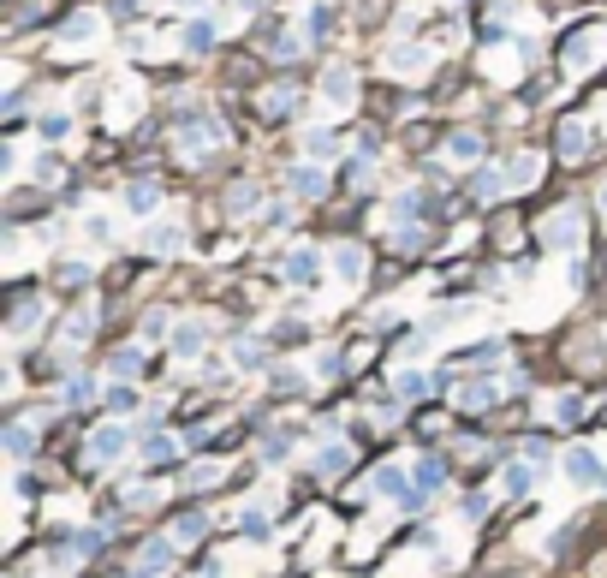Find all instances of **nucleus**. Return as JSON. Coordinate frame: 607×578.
I'll list each match as a JSON object with an SVG mask.
<instances>
[{
  "instance_id": "f257e3e1",
  "label": "nucleus",
  "mask_w": 607,
  "mask_h": 578,
  "mask_svg": "<svg viewBox=\"0 0 607 578\" xmlns=\"http://www.w3.org/2000/svg\"><path fill=\"white\" fill-rule=\"evenodd\" d=\"M126 453H131V430H126V423H96L90 441H84V460L90 465H119Z\"/></svg>"
},
{
  "instance_id": "f03ea898",
  "label": "nucleus",
  "mask_w": 607,
  "mask_h": 578,
  "mask_svg": "<svg viewBox=\"0 0 607 578\" xmlns=\"http://www.w3.org/2000/svg\"><path fill=\"white\" fill-rule=\"evenodd\" d=\"M221 144H226V126H221L214 114H197V126H185V131H179V156H185V161L214 156Z\"/></svg>"
},
{
  "instance_id": "7ed1b4c3",
  "label": "nucleus",
  "mask_w": 607,
  "mask_h": 578,
  "mask_svg": "<svg viewBox=\"0 0 607 578\" xmlns=\"http://www.w3.org/2000/svg\"><path fill=\"white\" fill-rule=\"evenodd\" d=\"M173 554H179L173 536H149V543L138 549V561H131V578H167L173 573Z\"/></svg>"
},
{
  "instance_id": "20e7f679",
  "label": "nucleus",
  "mask_w": 607,
  "mask_h": 578,
  "mask_svg": "<svg viewBox=\"0 0 607 578\" xmlns=\"http://www.w3.org/2000/svg\"><path fill=\"white\" fill-rule=\"evenodd\" d=\"M542 245L578 251V245H583V215H578V209H554V215L542 221Z\"/></svg>"
},
{
  "instance_id": "39448f33",
  "label": "nucleus",
  "mask_w": 607,
  "mask_h": 578,
  "mask_svg": "<svg viewBox=\"0 0 607 578\" xmlns=\"http://www.w3.org/2000/svg\"><path fill=\"white\" fill-rule=\"evenodd\" d=\"M560 471L572 478V489H595V483H607V471H602V460H595L590 448H572L560 460Z\"/></svg>"
},
{
  "instance_id": "423d86ee",
  "label": "nucleus",
  "mask_w": 607,
  "mask_h": 578,
  "mask_svg": "<svg viewBox=\"0 0 607 578\" xmlns=\"http://www.w3.org/2000/svg\"><path fill=\"white\" fill-rule=\"evenodd\" d=\"M327 185H334V179H327L322 161H298L292 174H286V191H298V197H322Z\"/></svg>"
},
{
  "instance_id": "0eeeda50",
  "label": "nucleus",
  "mask_w": 607,
  "mask_h": 578,
  "mask_svg": "<svg viewBox=\"0 0 607 578\" xmlns=\"http://www.w3.org/2000/svg\"><path fill=\"white\" fill-rule=\"evenodd\" d=\"M322 96H327V108H352V101H357V72H352V66H327Z\"/></svg>"
},
{
  "instance_id": "6e6552de",
  "label": "nucleus",
  "mask_w": 607,
  "mask_h": 578,
  "mask_svg": "<svg viewBox=\"0 0 607 578\" xmlns=\"http://www.w3.org/2000/svg\"><path fill=\"white\" fill-rule=\"evenodd\" d=\"M554 149H560L565 161H583V156H590V126H583V119H560V131H554Z\"/></svg>"
},
{
  "instance_id": "1a4fd4ad",
  "label": "nucleus",
  "mask_w": 607,
  "mask_h": 578,
  "mask_svg": "<svg viewBox=\"0 0 607 578\" xmlns=\"http://www.w3.org/2000/svg\"><path fill=\"white\" fill-rule=\"evenodd\" d=\"M470 191H477V203H500L512 191V167H477Z\"/></svg>"
},
{
  "instance_id": "9d476101",
  "label": "nucleus",
  "mask_w": 607,
  "mask_h": 578,
  "mask_svg": "<svg viewBox=\"0 0 607 578\" xmlns=\"http://www.w3.org/2000/svg\"><path fill=\"white\" fill-rule=\"evenodd\" d=\"M595 48H602V36H595V30H583V36H572V43H565V72H590L595 60Z\"/></svg>"
},
{
  "instance_id": "9b49d317",
  "label": "nucleus",
  "mask_w": 607,
  "mask_h": 578,
  "mask_svg": "<svg viewBox=\"0 0 607 578\" xmlns=\"http://www.w3.org/2000/svg\"><path fill=\"white\" fill-rule=\"evenodd\" d=\"M214 36H221V30H214L209 18H191V24L179 30V48H185V54H191V60H203V54H209V48H214Z\"/></svg>"
},
{
  "instance_id": "f8f14e48",
  "label": "nucleus",
  "mask_w": 607,
  "mask_h": 578,
  "mask_svg": "<svg viewBox=\"0 0 607 578\" xmlns=\"http://www.w3.org/2000/svg\"><path fill=\"white\" fill-rule=\"evenodd\" d=\"M101 36V18H96V6H84V13H71L66 24H60V43H96Z\"/></svg>"
},
{
  "instance_id": "ddd939ff",
  "label": "nucleus",
  "mask_w": 607,
  "mask_h": 578,
  "mask_svg": "<svg viewBox=\"0 0 607 578\" xmlns=\"http://www.w3.org/2000/svg\"><path fill=\"white\" fill-rule=\"evenodd\" d=\"M179 239H185V227H179V221H156V227L143 232L149 257H173V251H179Z\"/></svg>"
},
{
  "instance_id": "4468645a",
  "label": "nucleus",
  "mask_w": 607,
  "mask_h": 578,
  "mask_svg": "<svg viewBox=\"0 0 607 578\" xmlns=\"http://www.w3.org/2000/svg\"><path fill=\"white\" fill-rule=\"evenodd\" d=\"M126 209H131V215H156V209H161V185H156V179H131V185H126Z\"/></svg>"
},
{
  "instance_id": "2eb2a0df",
  "label": "nucleus",
  "mask_w": 607,
  "mask_h": 578,
  "mask_svg": "<svg viewBox=\"0 0 607 578\" xmlns=\"http://www.w3.org/2000/svg\"><path fill=\"white\" fill-rule=\"evenodd\" d=\"M280 269H286V280H292V287H310V280L322 275V257H316V251H292Z\"/></svg>"
},
{
  "instance_id": "dca6fc26",
  "label": "nucleus",
  "mask_w": 607,
  "mask_h": 578,
  "mask_svg": "<svg viewBox=\"0 0 607 578\" xmlns=\"http://www.w3.org/2000/svg\"><path fill=\"white\" fill-rule=\"evenodd\" d=\"M203 536H209V513H197V507H191V513H179V519H173V543H179V549H191V543H203Z\"/></svg>"
},
{
  "instance_id": "f3484780",
  "label": "nucleus",
  "mask_w": 607,
  "mask_h": 578,
  "mask_svg": "<svg viewBox=\"0 0 607 578\" xmlns=\"http://www.w3.org/2000/svg\"><path fill=\"white\" fill-rule=\"evenodd\" d=\"M375 495H387V501H417V489H405V465H382V471H375Z\"/></svg>"
},
{
  "instance_id": "a211bd4d",
  "label": "nucleus",
  "mask_w": 607,
  "mask_h": 578,
  "mask_svg": "<svg viewBox=\"0 0 607 578\" xmlns=\"http://www.w3.org/2000/svg\"><path fill=\"white\" fill-rule=\"evenodd\" d=\"M447 161L477 167V161H482V137H477V131H452V137H447Z\"/></svg>"
},
{
  "instance_id": "6ab92c4d",
  "label": "nucleus",
  "mask_w": 607,
  "mask_h": 578,
  "mask_svg": "<svg viewBox=\"0 0 607 578\" xmlns=\"http://www.w3.org/2000/svg\"><path fill=\"white\" fill-rule=\"evenodd\" d=\"M364 269H369L364 245H334V275L339 280H364Z\"/></svg>"
},
{
  "instance_id": "aec40b11",
  "label": "nucleus",
  "mask_w": 607,
  "mask_h": 578,
  "mask_svg": "<svg viewBox=\"0 0 607 578\" xmlns=\"http://www.w3.org/2000/svg\"><path fill=\"white\" fill-rule=\"evenodd\" d=\"M500 400V382H465V388H459V405H465V412H488V405Z\"/></svg>"
},
{
  "instance_id": "412c9836",
  "label": "nucleus",
  "mask_w": 607,
  "mask_h": 578,
  "mask_svg": "<svg viewBox=\"0 0 607 578\" xmlns=\"http://www.w3.org/2000/svg\"><path fill=\"white\" fill-rule=\"evenodd\" d=\"M203 340H209V322H179V328H173V352H179V358H197Z\"/></svg>"
},
{
  "instance_id": "4be33fe9",
  "label": "nucleus",
  "mask_w": 607,
  "mask_h": 578,
  "mask_svg": "<svg viewBox=\"0 0 607 578\" xmlns=\"http://www.w3.org/2000/svg\"><path fill=\"white\" fill-rule=\"evenodd\" d=\"M256 209H262V191H256V185H232V191H226V215H232V221H251Z\"/></svg>"
},
{
  "instance_id": "5701e85b",
  "label": "nucleus",
  "mask_w": 607,
  "mask_h": 578,
  "mask_svg": "<svg viewBox=\"0 0 607 578\" xmlns=\"http://www.w3.org/2000/svg\"><path fill=\"white\" fill-rule=\"evenodd\" d=\"M441 376L435 370H399V400H423V393H435Z\"/></svg>"
},
{
  "instance_id": "b1692460",
  "label": "nucleus",
  "mask_w": 607,
  "mask_h": 578,
  "mask_svg": "<svg viewBox=\"0 0 607 578\" xmlns=\"http://www.w3.org/2000/svg\"><path fill=\"white\" fill-rule=\"evenodd\" d=\"M108 376H113V382H131V376H143V346L113 352V358H108Z\"/></svg>"
},
{
  "instance_id": "393cba45",
  "label": "nucleus",
  "mask_w": 607,
  "mask_h": 578,
  "mask_svg": "<svg viewBox=\"0 0 607 578\" xmlns=\"http://www.w3.org/2000/svg\"><path fill=\"white\" fill-rule=\"evenodd\" d=\"M173 328H179V322H173V317H167V310H149V317H143V322H138V346H156L161 334H173Z\"/></svg>"
},
{
  "instance_id": "a878e982",
  "label": "nucleus",
  "mask_w": 607,
  "mask_h": 578,
  "mask_svg": "<svg viewBox=\"0 0 607 578\" xmlns=\"http://www.w3.org/2000/svg\"><path fill=\"white\" fill-rule=\"evenodd\" d=\"M411 478H417V495H435L441 483H447V465L441 460H417L411 465Z\"/></svg>"
},
{
  "instance_id": "bb28decb",
  "label": "nucleus",
  "mask_w": 607,
  "mask_h": 578,
  "mask_svg": "<svg viewBox=\"0 0 607 578\" xmlns=\"http://www.w3.org/2000/svg\"><path fill=\"white\" fill-rule=\"evenodd\" d=\"M138 453H143L149 465L173 460V435H161V430H143V435H138Z\"/></svg>"
},
{
  "instance_id": "cd10ccee",
  "label": "nucleus",
  "mask_w": 607,
  "mask_h": 578,
  "mask_svg": "<svg viewBox=\"0 0 607 578\" xmlns=\"http://www.w3.org/2000/svg\"><path fill=\"white\" fill-rule=\"evenodd\" d=\"M221 471H226L221 460H197L191 471H185V489H214V483H221Z\"/></svg>"
},
{
  "instance_id": "c85d7f7f",
  "label": "nucleus",
  "mask_w": 607,
  "mask_h": 578,
  "mask_svg": "<svg viewBox=\"0 0 607 578\" xmlns=\"http://www.w3.org/2000/svg\"><path fill=\"white\" fill-rule=\"evenodd\" d=\"M346 465H352V448H346V441H334V448L316 453V471H322V478H339Z\"/></svg>"
},
{
  "instance_id": "c756f323",
  "label": "nucleus",
  "mask_w": 607,
  "mask_h": 578,
  "mask_svg": "<svg viewBox=\"0 0 607 578\" xmlns=\"http://www.w3.org/2000/svg\"><path fill=\"white\" fill-rule=\"evenodd\" d=\"M530 465H536V460L507 465V478H500V483H507V495H530V489H536V471H530Z\"/></svg>"
},
{
  "instance_id": "7c9ffc66",
  "label": "nucleus",
  "mask_w": 607,
  "mask_h": 578,
  "mask_svg": "<svg viewBox=\"0 0 607 578\" xmlns=\"http://www.w3.org/2000/svg\"><path fill=\"white\" fill-rule=\"evenodd\" d=\"M232 364H239V370H262V364H269V352L256 346V340H232Z\"/></svg>"
},
{
  "instance_id": "2f4dec72",
  "label": "nucleus",
  "mask_w": 607,
  "mask_h": 578,
  "mask_svg": "<svg viewBox=\"0 0 607 578\" xmlns=\"http://www.w3.org/2000/svg\"><path fill=\"white\" fill-rule=\"evenodd\" d=\"M30 448H36V430H30V423H13V430H6V453H13V460H30Z\"/></svg>"
},
{
  "instance_id": "473e14b6",
  "label": "nucleus",
  "mask_w": 607,
  "mask_h": 578,
  "mask_svg": "<svg viewBox=\"0 0 607 578\" xmlns=\"http://www.w3.org/2000/svg\"><path fill=\"white\" fill-rule=\"evenodd\" d=\"M507 167H512V185H536V179H542V161L536 156H512Z\"/></svg>"
},
{
  "instance_id": "72a5a7b5",
  "label": "nucleus",
  "mask_w": 607,
  "mask_h": 578,
  "mask_svg": "<svg viewBox=\"0 0 607 578\" xmlns=\"http://www.w3.org/2000/svg\"><path fill=\"white\" fill-rule=\"evenodd\" d=\"M239 531L262 543V536H269V513H262V507H244V513H239Z\"/></svg>"
},
{
  "instance_id": "f704fd0d",
  "label": "nucleus",
  "mask_w": 607,
  "mask_h": 578,
  "mask_svg": "<svg viewBox=\"0 0 607 578\" xmlns=\"http://www.w3.org/2000/svg\"><path fill=\"white\" fill-rule=\"evenodd\" d=\"M304 156H310V161H327V156H339V144L327 137V131H310V137H304Z\"/></svg>"
},
{
  "instance_id": "c9c22d12",
  "label": "nucleus",
  "mask_w": 607,
  "mask_h": 578,
  "mask_svg": "<svg viewBox=\"0 0 607 578\" xmlns=\"http://www.w3.org/2000/svg\"><path fill=\"white\" fill-rule=\"evenodd\" d=\"M292 90H262V114H274V119H280V114H292Z\"/></svg>"
},
{
  "instance_id": "e433bc0d",
  "label": "nucleus",
  "mask_w": 607,
  "mask_h": 578,
  "mask_svg": "<svg viewBox=\"0 0 607 578\" xmlns=\"http://www.w3.org/2000/svg\"><path fill=\"white\" fill-rule=\"evenodd\" d=\"M554 418H560V423H578L583 418V393H560V400H554Z\"/></svg>"
},
{
  "instance_id": "4c0bfd02",
  "label": "nucleus",
  "mask_w": 607,
  "mask_h": 578,
  "mask_svg": "<svg viewBox=\"0 0 607 578\" xmlns=\"http://www.w3.org/2000/svg\"><path fill=\"white\" fill-rule=\"evenodd\" d=\"M36 317H43V304H36V298H24V304L13 310V334H30V328H36Z\"/></svg>"
},
{
  "instance_id": "58836bf2",
  "label": "nucleus",
  "mask_w": 607,
  "mask_h": 578,
  "mask_svg": "<svg viewBox=\"0 0 607 578\" xmlns=\"http://www.w3.org/2000/svg\"><path fill=\"white\" fill-rule=\"evenodd\" d=\"M298 48H304V36L286 30V36H274V43H269V60H298Z\"/></svg>"
},
{
  "instance_id": "ea45409f",
  "label": "nucleus",
  "mask_w": 607,
  "mask_h": 578,
  "mask_svg": "<svg viewBox=\"0 0 607 578\" xmlns=\"http://www.w3.org/2000/svg\"><path fill=\"white\" fill-rule=\"evenodd\" d=\"M66 131H71V114H60V108H54V114H43V137H48V144H60Z\"/></svg>"
},
{
  "instance_id": "a19ab883",
  "label": "nucleus",
  "mask_w": 607,
  "mask_h": 578,
  "mask_svg": "<svg viewBox=\"0 0 607 578\" xmlns=\"http://www.w3.org/2000/svg\"><path fill=\"white\" fill-rule=\"evenodd\" d=\"M90 393H96V382H90V376H71V382H66V393H60V400H66V405H84Z\"/></svg>"
},
{
  "instance_id": "79ce46f5",
  "label": "nucleus",
  "mask_w": 607,
  "mask_h": 578,
  "mask_svg": "<svg viewBox=\"0 0 607 578\" xmlns=\"http://www.w3.org/2000/svg\"><path fill=\"white\" fill-rule=\"evenodd\" d=\"M101 543H108V531H78L71 536V554H96Z\"/></svg>"
},
{
  "instance_id": "37998d69",
  "label": "nucleus",
  "mask_w": 607,
  "mask_h": 578,
  "mask_svg": "<svg viewBox=\"0 0 607 578\" xmlns=\"http://www.w3.org/2000/svg\"><path fill=\"white\" fill-rule=\"evenodd\" d=\"M108 405H113V412H131V405H138L131 382H113V388H108Z\"/></svg>"
},
{
  "instance_id": "c03bdc74",
  "label": "nucleus",
  "mask_w": 607,
  "mask_h": 578,
  "mask_svg": "<svg viewBox=\"0 0 607 578\" xmlns=\"http://www.w3.org/2000/svg\"><path fill=\"white\" fill-rule=\"evenodd\" d=\"M274 382H280L286 393H298V388H304V370H274Z\"/></svg>"
},
{
  "instance_id": "a18cd8bd",
  "label": "nucleus",
  "mask_w": 607,
  "mask_h": 578,
  "mask_svg": "<svg viewBox=\"0 0 607 578\" xmlns=\"http://www.w3.org/2000/svg\"><path fill=\"white\" fill-rule=\"evenodd\" d=\"M304 36H327V6H316L310 24H304Z\"/></svg>"
},
{
  "instance_id": "49530a36",
  "label": "nucleus",
  "mask_w": 607,
  "mask_h": 578,
  "mask_svg": "<svg viewBox=\"0 0 607 578\" xmlns=\"http://www.w3.org/2000/svg\"><path fill=\"white\" fill-rule=\"evenodd\" d=\"M595 209H602V221H607V179H602V191H595Z\"/></svg>"
}]
</instances>
